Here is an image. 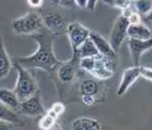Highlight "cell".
<instances>
[{"instance_id": "12", "label": "cell", "mask_w": 152, "mask_h": 130, "mask_svg": "<svg viewBox=\"0 0 152 130\" xmlns=\"http://www.w3.org/2000/svg\"><path fill=\"white\" fill-rule=\"evenodd\" d=\"M80 59L72 57L69 61L62 63L58 69V78L63 83H68L73 81L76 75L75 64Z\"/></svg>"}, {"instance_id": "16", "label": "cell", "mask_w": 152, "mask_h": 130, "mask_svg": "<svg viewBox=\"0 0 152 130\" xmlns=\"http://www.w3.org/2000/svg\"><path fill=\"white\" fill-rule=\"evenodd\" d=\"M99 52L95 47V45L93 42V41L90 38H88L84 43L79 47L76 55L72 56L74 58L77 59H82V58H87V57H92V56L99 55Z\"/></svg>"}, {"instance_id": "27", "label": "cell", "mask_w": 152, "mask_h": 130, "mask_svg": "<svg viewBox=\"0 0 152 130\" xmlns=\"http://www.w3.org/2000/svg\"><path fill=\"white\" fill-rule=\"evenodd\" d=\"M27 3L34 8H39L43 5L44 0H27Z\"/></svg>"}, {"instance_id": "14", "label": "cell", "mask_w": 152, "mask_h": 130, "mask_svg": "<svg viewBox=\"0 0 152 130\" xmlns=\"http://www.w3.org/2000/svg\"><path fill=\"white\" fill-rule=\"evenodd\" d=\"M72 129L74 130H91L101 129L102 125L99 121L93 118L82 116L77 118L72 123Z\"/></svg>"}, {"instance_id": "19", "label": "cell", "mask_w": 152, "mask_h": 130, "mask_svg": "<svg viewBox=\"0 0 152 130\" xmlns=\"http://www.w3.org/2000/svg\"><path fill=\"white\" fill-rule=\"evenodd\" d=\"M81 95H96L99 91V85L96 81L93 79H87L82 81L80 87Z\"/></svg>"}, {"instance_id": "6", "label": "cell", "mask_w": 152, "mask_h": 130, "mask_svg": "<svg viewBox=\"0 0 152 130\" xmlns=\"http://www.w3.org/2000/svg\"><path fill=\"white\" fill-rule=\"evenodd\" d=\"M130 25L127 16L124 12L118 16L110 34V43L117 52L128 36V29Z\"/></svg>"}, {"instance_id": "8", "label": "cell", "mask_w": 152, "mask_h": 130, "mask_svg": "<svg viewBox=\"0 0 152 130\" xmlns=\"http://www.w3.org/2000/svg\"><path fill=\"white\" fill-rule=\"evenodd\" d=\"M128 47L130 53L133 66H139L140 59L146 50L152 48V37L147 40H140L129 37Z\"/></svg>"}, {"instance_id": "15", "label": "cell", "mask_w": 152, "mask_h": 130, "mask_svg": "<svg viewBox=\"0 0 152 130\" xmlns=\"http://www.w3.org/2000/svg\"><path fill=\"white\" fill-rule=\"evenodd\" d=\"M0 101L1 103H3L10 108L15 111H19L20 100L19 99L18 96L16 95L14 90L2 88L0 90Z\"/></svg>"}, {"instance_id": "26", "label": "cell", "mask_w": 152, "mask_h": 130, "mask_svg": "<svg viewBox=\"0 0 152 130\" xmlns=\"http://www.w3.org/2000/svg\"><path fill=\"white\" fill-rule=\"evenodd\" d=\"M143 24L146 25L148 28L151 30L152 32V10L147 15L143 16L142 17Z\"/></svg>"}, {"instance_id": "31", "label": "cell", "mask_w": 152, "mask_h": 130, "mask_svg": "<svg viewBox=\"0 0 152 130\" xmlns=\"http://www.w3.org/2000/svg\"><path fill=\"white\" fill-rule=\"evenodd\" d=\"M52 2L55 3H59V0H52Z\"/></svg>"}, {"instance_id": "20", "label": "cell", "mask_w": 152, "mask_h": 130, "mask_svg": "<svg viewBox=\"0 0 152 130\" xmlns=\"http://www.w3.org/2000/svg\"><path fill=\"white\" fill-rule=\"evenodd\" d=\"M135 8L140 15L146 16L152 10V0H137Z\"/></svg>"}, {"instance_id": "5", "label": "cell", "mask_w": 152, "mask_h": 130, "mask_svg": "<svg viewBox=\"0 0 152 130\" xmlns=\"http://www.w3.org/2000/svg\"><path fill=\"white\" fill-rule=\"evenodd\" d=\"M66 32L72 50V56L76 55L79 47L90 38L91 33L89 28L79 22H72L69 24L66 28Z\"/></svg>"}, {"instance_id": "3", "label": "cell", "mask_w": 152, "mask_h": 130, "mask_svg": "<svg viewBox=\"0 0 152 130\" xmlns=\"http://www.w3.org/2000/svg\"><path fill=\"white\" fill-rule=\"evenodd\" d=\"M14 67L17 72V79L16 86L13 90L21 102L33 96L38 90L36 81L28 69L25 68L17 62H15Z\"/></svg>"}, {"instance_id": "23", "label": "cell", "mask_w": 152, "mask_h": 130, "mask_svg": "<svg viewBox=\"0 0 152 130\" xmlns=\"http://www.w3.org/2000/svg\"><path fill=\"white\" fill-rule=\"evenodd\" d=\"M64 111H65V107L62 102H56L51 106V107L47 111V112L58 120L59 116L64 112Z\"/></svg>"}, {"instance_id": "28", "label": "cell", "mask_w": 152, "mask_h": 130, "mask_svg": "<svg viewBox=\"0 0 152 130\" xmlns=\"http://www.w3.org/2000/svg\"><path fill=\"white\" fill-rule=\"evenodd\" d=\"M58 4L64 7H72L76 3L75 0H59Z\"/></svg>"}, {"instance_id": "13", "label": "cell", "mask_w": 152, "mask_h": 130, "mask_svg": "<svg viewBox=\"0 0 152 130\" xmlns=\"http://www.w3.org/2000/svg\"><path fill=\"white\" fill-rule=\"evenodd\" d=\"M128 36L131 38L140 39V40H147L152 37V32L146 25L133 24L129 25L128 29Z\"/></svg>"}, {"instance_id": "29", "label": "cell", "mask_w": 152, "mask_h": 130, "mask_svg": "<svg viewBox=\"0 0 152 130\" xmlns=\"http://www.w3.org/2000/svg\"><path fill=\"white\" fill-rule=\"evenodd\" d=\"M97 2L98 0H88V3H87L86 8L88 10H90V11H93L95 8V6H96Z\"/></svg>"}, {"instance_id": "22", "label": "cell", "mask_w": 152, "mask_h": 130, "mask_svg": "<svg viewBox=\"0 0 152 130\" xmlns=\"http://www.w3.org/2000/svg\"><path fill=\"white\" fill-rule=\"evenodd\" d=\"M102 3L109 6L124 11L130 8L132 1L131 0H101Z\"/></svg>"}, {"instance_id": "24", "label": "cell", "mask_w": 152, "mask_h": 130, "mask_svg": "<svg viewBox=\"0 0 152 130\" xmlns=\"http://www.w3.org/2000/svg\"><path fill=\"white\" fill-rule=\"evenodd\" d=\"M141 77L146 80L152 81V68L147 67H141Z\"/></svg>"}, {"instance_id": "30", "label": "cell", "mask_w": 152, "mask_h": 130, "mask_svg": "<svg viewBox=\"0 0 152 130\" xmlns=\"http://www.w3.org/2000/svg\"><path fill=\"white\" fill-rule=\"evenodd\" d=\"M76 5L80 7L81 8H86L88 0H75Z\"/></svg>"}, {"instance_id": "4", "label": "cell", "mask_w": 152, "mask_h": 130, "mask_svg": "<svg viewBox=\"0 0 152 130\" xmlns=\"http://www.w3.org/2000/svg\"><path fill=\"white\" fill-rule=\"evenodd\" d=\"M43 21L36 12L25 13V15L14 19L12 22V28L18 35H34L43 28Z\"/></svg>"}, {"instance_id": "9", "label": "cell", "mask_w": 152, "mask_h": 130, "mask_svg": "<svg viewBox=\"0 0 152 130\" xmlns=\"http://www.w3.org/2000/svg\"><path fill=\"white\" fill-rule=\"evenodd\" d=\"M141 77V67L132 66L125 69L121 76V83L117 89V95L121 96L126 93L131 85Z\"/></svg>"}, {"instance_id": "32", "label": "cell", "mask_w": 152, "mask_h": 130, "mask_svg": "<svg viewBox=\"0 0 152 130\" xmlns=\"http://www.w3.org/2000/svg\"><path fill=\"white\" fill-rule=\"evenodd\" d=\"M131 1H137V0H131Z\"/></svg>"}, {"instance_id": "2", "label": "cell", "mask_w": 152, "mask_h": 130, "mask_svg": "<svg viewBox=\"0 0 152 130\" xmlns=\"http://www.w3.org/2000/svg\"><path fill=\"white\" fill-rule=\"evenodd\" d=\"M79 67L99 80H108L115 73V61L101 54L79 60Z\"/></svg>"}, {"instance_id": "17", "label": "cell", "mask_w": 152, "mask_h": 130, "mask_svg": "<svg viewBox=\"0 0 152 130\" xmlns=\"http://www.w3.org/2000/svg\"><path fill=\"white\" fill-rule=\"evenodd\" d=\"M0 120L8 122L10 124H12L15 126H20V124H23V121L19 117L18 115L14 112L15 110L10 108L3 103H1L0 107Z\"/></svg>"}, {"instance_id": "18", "label": "cell", "mask_w": 152, "mask_h": 130, "mask_svg": "<svg viewBox=\"0 0 152 130\" xmlns=\"http://www.w3.org/2000/svg\"><path fill=\"white\" fill-rule=\"evenodd\" d=\"M0 77L4 79L7 75L9 74L10 71L12 68V60L7 51V49L4 47V44H2L1 47V56H0Z\"/></svg>"}, {"instance_id": "25", "label": "cell", "mask_w": 152, "mask_h": 130, "mask_svg": "<svg viewBox=\"0 0 152 130\" xmlns=\"http://www.w3.org/2000/svg\"><path fill=\"white\" fill-rule=\"evenodd\" d=\"M81 101L83 102V104L86 106H93L96 102V100L94 99V96H93V95H86V94L81 95Z\"/></svg>"}, {"instance_id": "11", "label": "cell", "mask_w": 152, "mask_h": 130, "mask_svg": "<svg viewBox=\"0 0 152 130\" xmlns=\"http://www.w3.org/2000/svg\"><path fill=\"white\" fill-rule=\"evenodd\" d=\"M44 26L53 34H59L65 29V19L60 13L47 12L42 16Z\"/></svg>"}, {"instance_id": "21", "label": "cell", "mask_w": 152, "mask_h": 130, "mask_svg": "<svg viewBox=\"0 0 152 130\" xmlns=\"http://www.w3.org/2000/svg\"><path fill=\"white\" fill-rule=\"evenodd\" d=\"M56 121L57 119L47 112L40 119L38 122V126L42 129H50L54 127L55 124H56Z\"/></svg>"}, {"instance_id": "10", "label": "cell", "mask_w": 152, "mask_h": 130, "mask_svg": "<svg viewBox=\"0 0 152 130\" xmlns=\"http://www.w3.org/2000/svg\"><path fill=\"white\" fill-rule=\"evenodd\" d=\"M90 38L93 41V42L97 47L99 54L103 56L107 57L108 59L115 61L117 59V52L113 49L110 42L105 39L101 34L97 32H91Z\"/></svg>"}, {"instance_id": "1", "label": "cell", "mask_w": 152, "mask_h": 130, "mask_svg": "<svg viewBox=\"0 0 152 130\" xmlns=\"http://www.w3.org/2000/svg\"><path fill=\"white\" fill-rule=\"evenodd\" d=\"M37 44V49L32 55L17 58L19 63L26 69H41L51 72L59 67L62 62L57 59L54 52V40L52 33L48 29L42 28L37 34L32 35Z\"/></svg>"}, {"instance_id": "7", "label": "cell", "mask_w": 152, "mask_h": 130, "mask_svg": "<svg viewBox=\"0 0 152 130\" xmlns=\"http://www.w3.org/2000/svg\"><path fill=\"white\" fill-rule=\"evenodd\" d=\"M18 112L21 114L32 117L38 116L46 113L39 90L30 98L20 102Z\"/></svg>"}]
</instances>
